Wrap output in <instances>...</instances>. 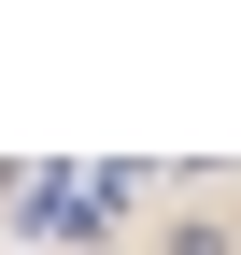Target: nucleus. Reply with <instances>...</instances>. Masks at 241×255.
<instances>
[{"mask_svg": "<svg viewBox=\"0 0 241 255\" xmlns=\"http://www.w3.org/2000/svg\"><path fill=\"white\" fill-rule=\"evenodd\" d=\"M156 255H241V213H213V199H199V213H170Z\"/></svg>", "mask_w": 241, "mask_h": 255, "instance_id": "f257e3e1", "label": "nucleus"}]
</instances>
